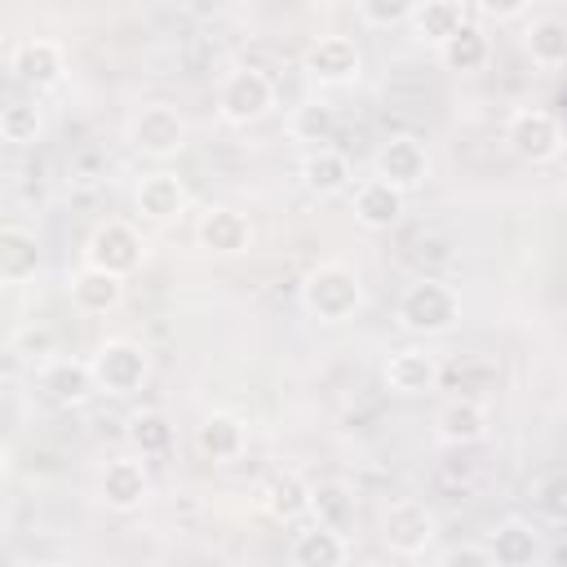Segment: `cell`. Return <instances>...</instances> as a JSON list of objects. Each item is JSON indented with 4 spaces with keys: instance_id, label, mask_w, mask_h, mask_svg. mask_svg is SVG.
I'll return each instance as SVG.
<instances>
[{
    "instance_id": "obj_32",
    "label": "cell",
    "mask_w": 567,
    "mask_h": 567,
    "mask_svg": "<svg viewBox=\"0 0 567 567\" xmlns=\"http://www.w3.org/2000/svg\"><path fill=\"white\" fill-rule=\"evenodd\" d=\"M40 128H44V115H40L35 102H9V106L0 111V133H4V142H13V146L35 142Z\"/></svg>"
},
{
    "instance_id": "obj_16",
    "label": "cell",
    "mask_w": 567,
    "mask_h": 567,
    "mask_svg": "<svg viewBox=\"0 0 567 567\" xmlns=\"http://www.w3.org/2000/svg\"><path fill=\"white\" fill-rule=\"evenodd\" d=\"M133 204H137V213H142L146 221H155V226H168V221H177V217L186 213L190 195H186V182H182L177 173H168V168H155V173H146V177L137 182V190H133Z\"/></svg>"
},
{
    "instance_id": "obj_10",
    "label": "cell",
    "mask_w": 567,
    "mask_h": 567,
    "mask_svg": "<svg viewBox=\"0 0 567 567\" xmlns=\"http://www.w3.org/2000/svg\"><path fill=\"white\" fill-rule=\"evenodd\" d=\"M97 492L106 501V509L115 514H133L146 505L151 496V470H146V456L142 452H124V456H111L102 478H97Z\"/></svg>"
},
{
    "instance_id": "obj_29",
    "label": "cell",
    "mask_w": 567,
    "mask_h": 567,
    "mask_svg": "<svg viewBox=\"0 0 567 567\" xmlns=\"http://www.w3.org/2000/svg\"><path fill=\"white\" fill-rule=\"evenodd\" d=\"M487 58H492V44H487L483 27H474V22H465V27L439 49V62H443L447 71H483Z\"/></svg>"
},
{
    "instance_id": "obj_28",
    "label": "cell",
    "mask_w": 567,
    "mask_h": 567,
    "mask_svg": "<svg viewBox=\"0 0 567 567\" xmlns=\"http://www.w3.org/2000/svg\"><path fill=\"white\" fill-rule=\"evenodd\" d=\"M310 518L323 523V527L346 532V527L354 523V492H350L346 483H337V478L310 483Z\"/></svg>"
},
{
    "instance_id": "obj_24",
    "label": "cell",
    "mask_w": 567,
    "mask_h": 567,
    "mask_svg": "<svg viewBox=\"0 0 567 567\" xmlns=\"http://www.w3.org/2000/svg\"><path fill=\"white\" fill-rule=\"evenodd\" d=\"M465 22H470L465 0H421L416 13H412L416 40H421V44H434V49H443Z\"/></svg>"
},
{
    "instance_id": "obj_33",
    "label": "cell",
    "mask_w": 567,
    "mask_h": 567,
    "mask_svg": "<svg viewBox=\"0 0 567 567\" xmlns=\"http://www.w3.org/2000/svg\"><path fill=\"white\" fill-rule=\"evenodd\" d=\"M536 509H540L549 523L567 527V470H554V474H545V478L536 483Z\"/></svg>"
},
{
    "instance_id": "obj_26",
    "label": "cell",
    "mask_w": 567,
    "mask_h": 567,
    "mask_svg": "<svg viewBox=\"0 0 567 567\" xmlns=\"http://www.w3.org/2000/svg\"><path fill=\"white\" fill-rule=\"evenodd\" d=\"M523 49H527V58H532L536 66H545V71L567 66V18H554V13L532 18L527 31H523Z\"/></svg>"
},
{
    "instance_id": "obj_27",
    "label": "cell",
    "mask_w": 567,
    "mask_h": 567,
    "mask_svg": "<svg viewBox=\"0 0 567 567\" xmlns=\"http://www.w3.org/2000/svg\"><path fill=\"white\" fill-rule=\"evenodd\" d=\"M261 501H266V509H270V518H279V523H292V518H301V514H310V483H306L301 474H292V470H284V474H275V478L266 483V492H261Z\"/></svg>"
},
{
    "instance_id": "obj_12",
    "label": "cell",
    "mask_w": 567,
    "mask_h": 567,
    "mask_svg": "<svg viewBox=\"0 0 567 567\" xmlns=\"http://www.w3.org/2000/svg\"><path fill=\"white\" fill-rule=\"evenodd\" d=\"M381 377H385V390H390V394H399V399H421V394H430V390L439 385L443 368H439V354H430L425 346H403V350H394V354L385 359Z\"/></svg>"
},
{
    "instance_id": "obj_36",
    "label": "cell",
    "mask_w": 567,
    "mask_h": 567,
    "mask_svg": "<svg viewBox=\"0 0 567 567\" xmlns=\"http://www.w3.org/2000/svg\"><path fill=\"white\" fill-rule=\"evenodd\" d=\"M443 563L447 567H456V563H465V567H492V549L487 545H456V549L443 554Z\"/></svg>"
},
{
    "instance_id": "obj_5",
    "label": "cell",
    "mask_w": 567,
    "mask_h": 567,
    "mask_svg": "<svg viewBox=\"0 0 567 567\" xmlns=\"http://www.w3.org/2000/svg\"><path fill=\"white\" fill-rule=\"evenodd\" d=\"M275 106V80L261 66H235L221 75L217 84V115L235 128L257 124L261 115H270Z\"/></svg>"
},
{
    "instance_id": "obj_3",
    "label": "cell",
    "mask_w": 567,
    "mask_h": 567,
    "mask_svg": "<svg viewBox=\"0 0 567 567\" xmlns=\"http://www.w3.org/2000/svg\"><path fill=\"white\" fill-rule=\"evenodd\" d=\"M124 137H128V146H133L137 155H146V159H155V164H168V159H177V155L186 151L190 124H186V115H182L177 106H168V102H146V106H137V111L128 115Z\"/></svg>"
},
{
    "instance_id": "obj_17",
    "label": "cell",
    "mask_w": 567,
    "mask_h": 567,
    "mask_svg": "<svg viewBox=\"0 0 567 567\" xmlns=\"http://www.w3.org/2000/svg\"><path fill=\"white\" fill-rule=\"evenodd\" d=\"M248 447V425L235 416V412H208L199 425H195V452L213 465H230L239 461Z\"/></svg>"
},
{
    "instance_id": "obj_30",
    "label": "cell",
    "mask_w": 567,
    "mask_h": 567,
    "mask_svg": "<svg viewBox=\"0 0 567 567\" xmlns=\"http://www.w3.org/2000/svg\"><path fill=\"white\" fill-rule=\"evenodd\" d=\"M288 133H292L297 142L323 146V142H332V133H337V111H332L328 102L310 97V102L292 106V115H288Z\"/></svg>"
},
{
    "instance_id": "obj_6",
    "label": "cell",
    "mask_w": 567,
    "mask_h": 567,
    "mask_svg": "<svg viewBox=\"0 0 567 567\" xmlns=\"http://www.w3.org/2000/svg\"><path fill=\"white\" fill-rule=\"evenodd\" d=\"M439 536V518L425 501L416 496H403V501H390L385 514H381V540L390 554L399 558H421Z\"/></svg>"
},
{
    "instance_id": "obj_9",
    "label": "cell",
    "mask_w": 567,
    "mask_h": 567,
    "mask_svg": "<svg viewBox=\"0 0 567 567\" xmlns=\"http://www.w3.org/2000/svg\"><path fill=\"white\" fill-rule=\"evenodd\" d=\"M84 261L128 279V275H133V270L146 261V244H142V235H137L128 221L106 217V221H102V226L89 235V244H84Z\"/></svg>"
},
{
    "instance_id": "obj_4",
    "label": "cell",
    "mask_w": 567,
    "mask_h": 567,
    "mask_svg": "<svg viewBox=\"0 0 567 567\" xmlns=\"http://www.w3.org/2000/svg\"><path fill=\"white\" fill-rule=\"evenodd\" d=\"M89 363H93V377H97V394H111V399L137 394L146 385V377H151V354L133 337H106L93 350Z\"/></svg>"
},
{
    "instance_id": "obj_13",
    "label": "cell",
    "mask_w": 567,
    "mask_h": 567,
    "mask_svg": "<svg viewBox=\"0 0 567 567\" xmlns=\"http://www.w3.org/2000/svg\"><path fill=\"white\" fill-rule=\"evenodd\" d=\"M195 239H199V248L213 252V257H239V252H248V244H252V221H248V213H239V208H230V204H213L208 213H199Z\"/></svg>"
},
{
    "instance_id": "obj_31",
    "label": "cell",
    "mask_w": 567,
    "mask_h": 567,
    "mask_svg": "<svg viewBox=\"0 0 567 567\" xmlns=\"http://www.w3.org/2000/svg\"><path fill=\"white\" fill-rule=\"evenodd\" d=\"M128 443H133V452H142V456L168 452V447H173V425H168V416H164V412H137V416L128 421Z\"/></svg>"
},
{
    "instance_id": "obj_35",
    "label": "cell",
    "mask_w": 567,
    "mask_h": 567,
    "mask_svg": "<svg viewBox=\"0 0 567 567\" xmlns=\"http://www.w3.org/2000/svg\"><path fill=\"white\" fill-rule=\"evenodd\" d=\"M527 4H532V0H474V9H478L483 18H492V22H514V18L527 13Z\"/></svg>"
},
{
    "instance_id": "obj_11",
    "label": "cell",
    "mask_w": 567,
    "mask_h": 567,
    "mask_svg": "<svg viewBox=\"0 0 567 567\" xmlns=\"http://www.w3.org/2000/svg\"><path fill=\"white\" fill-rule=\"evenodd\" d=\"M9 71L13 80H22L27 89H53L62 75H66V53L58 40L49 35H27L13 44L9 53Z\"/></svg>"
},
{
    "instance_id": "obj_20",
    "label": "cell",
    "mask_w": 567,
    "mask_h": 567,
    "mask_svg": "<svg viewBox=\"0 0 567 567\" xmlns=\"http://www.w3.org/2000/svg\"><path fill=\"white\" fill-rule=\"evenodd\" d=\"M301 186L315 195V199H332V195H341L346 186H350V159L341 155V151H332V146H310L306 155H301Z\"/></svg>"
},
{
    "instance_id": "obj_18",
    "label": "cell",
    "mask_w": 567,
    "mask_h": 567,
    "mask_svg": "<svg viewBox=\"0 0 567 567\" xmlns=\"http://www.w3.org/2000/svg\"><path fill=\"white\" fill-rule=\"evenodd\" d=\"M403 208H408V190L385 177H368L354 190V221L363 230H390L403 217Z\"/></svg>"
},
{
    "instance_id": "obj_22",
    "label": "cell",
    "mask_w": 567,
    "mask_h": 567,
    "mask_svg": "<svg viewBox=\"0 0 567 567\" xmlns=\"http://www.w3.org/2000/svg\"><path fill=\"white\" fill-rule=\"evenodd\" d=\"M487 425H492V421H487V408H483L478 399H452V403H443L439 416H434L439 439L452 443V447H465V443L487 439Z\"/></svg>"
},
{
    "instance_id": "obj_21",
    "label": "cell",
    "mask_w": 567,
    "mask_h": 567,
    "mask_svg": "<svg viewBox=\"0 0 567 567\" xmlns=\"http://www.w3.org/2000/svg\"><path fill=\"white\" fill-rule=\"evenodd\" d=\"M288 558H292L297 567H341V563L350 558V540H346V532L315 523V527H306V532L292 536Z\"/></svg>"
},
{
    "instance_id": "obj_34",
    "label": "cell",
    "mask_w": 567,
    "mask_h": 567,
    "mask_svg": "<svg viewBox=\"0 0 567 567\" xmlns=\"http://www.w3.org/2000/svg\"><path fill=\"white\" fill-rule=\"evenodd\" d=\"M354 4L368 27H399V22H412L421 0H354Z\"/></svg>"
},
{
    "instance_id": "obj_14",
    "label": "cell",
    "mask_w": 567,
    "mask_h": 567,
    "mask_svg": "<svg viewBox=\"0 0 567 567\" xmlns=\"http://www.w3.org/2000/svg\"><path fill=\"white\" fill-rule=\"evenodd\" d=\"M372 173L394 182V186H403V190H412V186H421L430 177V151H425L421 137L399 133V137L381 142V151L372 155Z\"/></svg>"
},
{
    "instance_id": "obj_7",
    "label": "cell",
    "mask_w": 567,
    "mask_h": 567,
    "mask_svg": "<svg viewBox=\"0 0 567 567\" xmlns=\"http://www.w3.org/2000/svg\"><path fill=\"white\" fill-rule=\"evenodd\" d=\"M505 146L523 164H549L563 151V124L540 106H518L505 120Z\"/></svg>"
},
{
    "instance_id": "obj_2",
    "label": "cell",
    "mask_w": 567,
    "mask_h": 567,
    "mask_svg": "<svg viewBox=\"0 0 567 567\" xmlns=\"http://www.w3.org/2000/svg\"><path fill=\"white\" fill-rule=\"evenodd\" d=\"M301 306L319 323H346L363 306V279L346 261H319L301 284Z\"/></svg>"
},
{
    "instance_id": "obj_8",
    "label": "cell",
    "mask_w": 567,
    "mask_h": 567,
    "mask_svg": "<svg viewBox=\"0 0 567 567\" xmlns=\"http://www.w3.org/2000/svg\"><path fill=\"white\" fill-rule=\"evenodd\" d=\"M301 71L319 89H341V84H354L363 75V53L350 35H319L315 44H306Z\"/></svg>"
},
{
    "instance_id": "obj_19",
    "label": "cell",
    "mask_w": 567,
    "mask_h": 567,
    "mask_svg": "<svg viewBox=\"0 0 567 567\" xmlns=\"http://www.w3.org/2000/svg\"><path fill=\"white\" fill-rule=\"evenodd\" d=\"M124 301V275H111L102 266H80L71 275V306L80 315H111Z\"/></svg>"
},
{
    "instance_id": "obj_1",
    "label": "cell",
    "mask_w": 567,
    "mask_h": 567,
    "mask_svg": "<svg viewBox=\"0 0 567 567\" xmlns=\"http://www.w3.org/2000/svg\"><path fill=\"white\" fill-rule=\"evenodd\" d=\"M394 319L412 337H443V332H452L461 323V292L452 284H443V279L421 275L399 292Z\"/></svg>"
},
{
    "instance_id": "obj_15",
    "label": "cell",
    "mask_w": 567,
    "mask_h": 567,
    "mask_svg": "<svg viewBox=\"0 0 567 567\" xmlns=\"http://www.w3.org/2000/svg\"><path fill=\"white\" fill-rule=\"evenodd\" d=\"M35 381H40L44 399H53L58 408H80V403H89V399L97 394V377H93V363H84V359H71V354H62V359H49V363L35 372Z\"/></svg>"
},
{
    "instance_id": "obj_23",
    "label": "cell",
    "mask_w": 567,
    "mask_h": 567,
    "mask_svg": "<svg viewBox=\"0 0 567 567\" xmlns=\"http://www.w3.org/2000/svg\"><path fill=\"white\" fill-rule=\"evenodd\" d=\"M487 549H492V563H496V567H532V563L540 558V536H536L532 523L505 518L501 527H492Z\"/></svg>"
},
{
    "instance_id": "obj_25",
    "label": "cell",
    "mask_w": 567,
    "mask_h": 567,
    "mask_svg": "<svg viewBox=\"0 0 567 567\" xmlns=\"http://www.w3.org/2000/svg\"><path fill=\"white\" fill-rule=\"evenodd\" d=\"M40 270V248H35V235L27 226H4L0 230V284L4 288H18L27 284L31 275Z\"/></svg>"
}]
</instances>
